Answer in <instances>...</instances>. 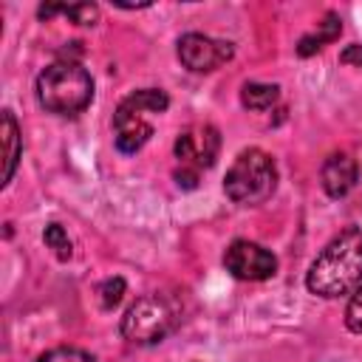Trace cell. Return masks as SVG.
I'll use <instances>...</instances> for the list:
<instances>
[{"label": "cell", "mask_w": 362, "mask_h": 362, "mask_svg": "<svg viewBox=\"0 0 362 362\" xmlns=\"http://www.w3.org/2000/svg\"><path fill=\"white\" fill-rule=\"evenodd\" d=\"M339 31H342V20H339L334 11H328V14H325V20L320 23V31L305 34V37L300 40L297 54H300V57H311V54L322 51L328 42H334V40L339 37Z\"/></svg>", "instance_id": "cell-10"}, {"label": "cell", "mask_w": 362, "mask_h": 362, "mask_svg": "<svg viewBox=\"0 0 362 362\" xmlns=\"http://www.w3.org/2000/svg\"><path fill=\"white\" fill-rule=\"evenodd\" d=\"M235 57V45L232 42H223V40H212L206 34H198V31H189L178 40V59L184 68L195 71V74H206V71H215L218 65L229 62Z\"/></svg>", "instance_id": "cell-7"}, {"label": "cell", "mask_w": 362, "mask_h": 362, "mask_svg": "<svg viewBox=\"0 0 362 362\" xmlns=\"http://www.w3.org/2000/svg\"><path fill=\"white\" fill-rule=\"evenodd\" d=\"M175 181H178V187H187V189H192V187L198 184V173H195V170H187V167H181V170H175Z\"/></svg>", "instance_id": "cell-19"}, {"label": "cell", "mask_w": 362, "mask_h": 362, "mask_svg": "<svg viewBox=\"0 0 362 362\" xmlns=\"http://www.w3.org/2000/svg\"><path fill=\"white\" fill-rule=\"evenodd\" d=\"M37 362H93V356L82 348H51Z\"/></svg>", "instance_id": "cell-16"}, {"label": "cell", "mask_w": 362, "mask_h": 362, "mask_svg": "<svg viewBox=\"0 0 362 362\" xmlns=\"http://www.w3.org/2000/svg\"><path fill=\"white\" fill-rule=\"evenodd\" d=\"M274 187H277V167H274L272 156L257 147L238 153V158L232 161V167L226 170V178H223L226 195L243 206L263 204L274 192Z\"/></svg>", "instance_id": "cell-4"}, {"label": "cell", "mask_w": 362, "mask_h": 362, "mask_svg": "<svg viewBox=\"0 0 362 362\" xmlns=\"http://www.w3.org/2000/svg\"><path fill=\"white\" fill-rule=\"evenodd\" d=\"M37 99L48 113L76 116L93 99V79L79 62L59 59L37 76Z\"/></svg>", "instance_id": "cell-2"}, {"label": "cell", "mask_w": 362, "mask_h": 362, "mask_svg": "<svg viewBox=\"0 0 362 362\" xmlns=\"http://www.w3.org/2000/svg\"><path fill=\"white\" fill-rule=\"evenodd\" d=\"M280 99V88L269 82H246L240 88V105L249 110H269Z\"/></svg>", "instance_id": "cell-12"}, {"label": "cell", "mask_w": 362, "mask_h": 362, "mask_svg": "<svg viewBox=\"0 0 362 362\" xmlns=\"http://www.w3.org/2000/svg\"><path fill=\"white\" fill-rule=\"evenodd\" d=\"M339 62H342V65H356V68H362V42H354V45L342 48Z\"/></svg>", "instance_id": "cell-18"}, {"label": "cell", "mask_w": 362, "mask_h": 362, "mask_svg": "<svg viewBox=\"0 0 362 362\" xmlns=\"http://www.w3.org/2000/svg\"><path fill=\"white\" fill-rule=\"evenodd\" d=\"M59 14L71 17L76 25H93L99 20V8L93 3H74V6H59Z\"/></svg>", "instance_id": "cell-15"}, {"label": "cell", "mask_w": 362, "mask_h": 362, "mask_svg": "<svg viewBox=\"0 0 362 362\" xmlns=\"http://www.w3.org/2000/svg\"><path fill=\"white\" fill-rule=\"evenodd\" d=\"M3 158H6L3 184H8L17 170V161H20V130H17L11 110H3Z\"/></svg>", "instance_id": "cell-11"}, {"label": "cell", "mask_w": 362, "mask_h": 362, "mask_svg": "<svg viewBox=\"0 0 362 362\" xmlns=\"http://www.w3.org/2000/svg\"><path fill=\"white\" fill-rule=\"evenodd\" d=\"M175 325V308L161 294L139 297L122 317V337L130 345H156Z\"/></svg>", "instance_id": "cell-5"}, {"label": "cell", "mask_w": 362, "mask_h": 362, "mask_svg": "<svg viewBox=\"0 0 362 362\" xmlns=\"http://www.w3.org/2000/svg\"><path fill=\"white\" fill-rule=\"evenodd\" d=\"M305 286L317 297L354 294L362 286V232L356 226L342 229L328 246L314 257Z\"/></svg>", "instance_id": "cell-1"}, {"label": "cell", "mask_w": 362, "mask_h": 362, "mask_svg": "<svg viewBox=\"0 0 362 362\" xmlns=\"http://www.w3.org/2000/svg\"><path fill=\"white\" fill-rule=\"evenodd\" d=\"M322 187L331 198H342L354 189L356 184V175H359V167L356 161L348 156V153H331L325 161H322Z\"/></svg>", "instance_id": "cell-9"}, {"label": "cell", "mask_w": 362, "mask_h": 362, "mask_svg": "<svg viewBox=\"0 0 362 362\" xmlns=\"http://www.w3.org/2000/svg\"><path fill=\"white\" fill-rule=\"evenodd\" d=\"M226 272L238 280H269L277 272V257L252 240H232L223 255Z\"/></svg>", "instance_id": "cell-8"}, {"label": "cell", "mask_w": 362, "mask_h": 362, "mask_svg": "<svg viewBox=\"0 0 362 362\" xmlns=\"http://www.w3.org/2000/svg\"><path fill=\"white\" fill-rule=\"evenodd\" d=\"M124 288H127V283L122 277H107L99 286V303H102V308H107V311L116 308L122 303V297H124Z\"/></svg>", "instance_id": "cell-14"}, {"label": "cell", "mask_w": 362, "mask_h": 362, "mask_svg": "<svg viewBox=\"0 0 362 362\" xmlns=\"http://www.w3.org/2000/svg\"><path fill=\"white\" fill-rule=\"evenodd\" d=\"M42 240H45L48 249H54V255H57L59 260H68V257L74 255L71 238H68V232H65L59 223H48L45 232H42Z\"/></svg>", "instance_id": "cell-13"}, {"label": "cell", "mask_w": 362, "mask_h": 362, "mask_svg": "<svg viewBox=\"0 0 362 362\" xmlns=\"http://www.w3.org/2000/svg\"><path fill=\"white\" fill-rule=\"evenodd\" d=\"M175 158L181 161V167L187 170H206L215 164L218 150H221V133L212 124H192L184 133H178L175 144Z\"/></svg>", "instance_id": "cell-6"}, {"label": "cell", "mask_w": 362, "mask_h": 362, "mask_svg": "<svg viewBox=\"0 0 362 362\" xmlns=\"http://www.w3.org/2000/svg\"><path fill=\"white\" fill-rule=\"evenodd\" d=\"M345 325L354 331V334H362V286L354 291L348 308H345Z\"/></svg>", "instance_id": "cell-17"}, {"label": "cell", "mask_w": 362, "mask_h": 362, "mask_svg": "<svg viewBox=\"0 0 362 362\" xmlns=\"http://www.w3.org/2000/svg\"><path fill=\"white\" fill-rule=\"evenodd\" d=\"M167 107H170V96L161 88H141V90L127 93L113 113L116 147L122 153H139L153 136V124L144 116L164 113Z\"/></svg>", "instance_id": "cell-3"}]
</instances>
